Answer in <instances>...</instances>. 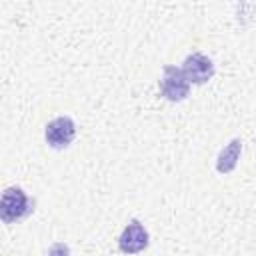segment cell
<instances>
[{
	"label": "cell",
	"instance_id": "obj_1",
	"mask_svg": "<svg viewBox=\"0 0 256 256\" xmlns=\"http://www.w3.org/2000/svg\"><path fill=\"white\" fill-rule=\"evenodd\" d=\"M30 212V202L28 196L24 194L22 188L18 186H10L4 190L2 200H0V218L6 224H12L16 220H20L22 216H26Z\"/></svg>",
	"mask_w": 256,
	"mask_h": 256
},
{
	"label": "cell",
	"instance_id": "obj_2",
	"mask_svg": "<svg viewBox=\"0 0 256 256\" xmlns=\"http://www.w3.org/2000/svg\"><path fill=\"white\" fill-rule=\"evenodd\" d=\"M188 90H190V82L186 80L182 68L166 66L164 68V74H162V80H160V92H162V96L166 100L178 102V100H184L188 96Z\"/></svg>",
	"mask_w": 256,
	"mask_h": 256
},
{
	"label": "cell",
	"instance_id": "obj_3",
	"mask_svg": "<svg viewBox=\"0 0 256 256\" xmlns=\"http://www.w3.org/2000/svg\"><path fill=\"white\" fill-rule=\"evenodd\" d=\"M44 136H46V142L52 146V148H66L74 136H76V126L72 122V118L68 116H60V118H54L52 122L46 124V130H44Z\"/></svg>",
	"mask_w": 256,
	"mask_h": 256
},
{
	"label": "cell",
	"instance_id": "obj_4",
	"mask_svg": "<svg viewBox=\"0 0 256 256\" xmlns=\"http://www.w3.org/2000/svg\"><path fill=\"white\" fill-rule=\"evenodd\" d=\"M182 72L186 76V80L190 84H204L212 78L214 74V64L210 58H206L204 54L196 52L192 56H188L182 64Z\"/></svg>",
	"mask_w": 256,
	"mask_h": 256
},
{
	"label": "cell",
	"instance_id": "obj_5",
	"mask_svg": "<svg viewBox=\"0 0 256 256\" xmlns=\"http://www.w3.org/2000/svg\"><path fill=\"white\" fill-rule=\"evenodd\" d=\"M118 246L124 254H136L142 252L148 246V232L144 230V226L138 220H132L120 234Z\"/></svg>",
	"mask_w": 256,
	"mask_h": 256
},
{
	"label": "cell",
	"instance_id": "obj_6",
	"mask_svg": "<svg viewBox=\"0 0 256 256\" xmlns=\"http://www.w3.org/2000/svg\"><path fill=\"white\" fill-rule=\"evenodd\" d=\"M240 150H242V142H240L238 138H234V140L220 152L218 162H216V170H218L220 174H226V172L234 170L236 160H238V156H240Z\"/></svg>",
	"mask_w": 256,
	"mask_h": 256
},
{
	"label": "cell",
	"instance_id": "obj_7",
	"mask_svg": "<svg viewBox=\"0 0 256 256\" xmlns=\"http://www.w3.org/2000/svg\"><path fill=\"white\" fill-rule=\"evenodd\" d=\"M48 256H68V246L58 242L48 250Z\"/></svg>",
	"mask_w": 256,
	"mask_h": 256
}]
</instances>
